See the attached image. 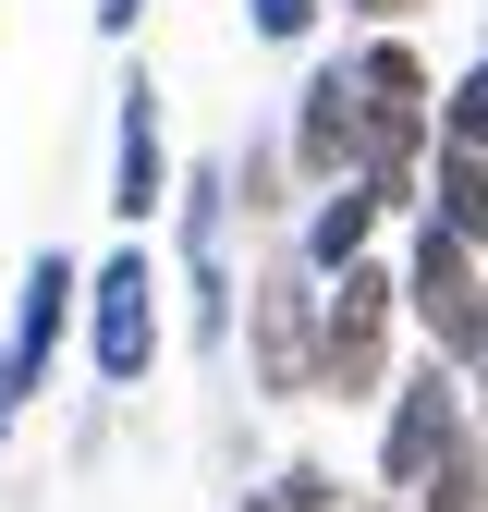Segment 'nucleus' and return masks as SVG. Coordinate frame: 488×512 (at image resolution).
<instances>
[{
	"label": "nucleus",
	"mask_w": 488,
	"mask_h": 512,
	"mask_svg": "<svg viewBox=\"0 0 488 512\" xmlns=\"http://www.w3.org/2000/svg\"><path fill=\"white\" fill-rule=\"evenodd\" d=\"M415 512H476V427L440 439V464L415 476Z\"/></svg>",
	"instance_id": "12"
},
{
	"label": "nucleus",
	"mask_w": 488,
	"mask_h": 512,
	"mask_svg": "<svg viewBox=\"0 0 488 512\" xmlns=\"http://www.w3.org/2000/svg\"><path fill=\"white\" fill-rule=\"evenodd\" d=\"M86 13H98V37H135V25H147V0H86Z\"/></svg>",
	"instance_id": "15"
},
{
	"label": "nucleus",
	"mask_w": 488,
	"mask_h": 512,
	"mask_svg": "<svg viewBox=\"0 0 488 512\" xmlns=\"http://www.w3.org/2000/svg\"><path fill=\"white\" fill-rule=\"evenodd\" d=\"M244 25H257V37H269V49H293V37H305V25H318V0H244Z\"/></svg>",
	"instance_id": "14"
},
{
	"label": "nucleus",
	"mask_w": 488,
	"mask_h": 512,
	"mask_svg": "<svg viewBox=\"0 0 488 512\" xmlns=\"http://www.w3.org/2000/svg\"><path fill=\"white\" fill-rule=\"evenodd\" d=\"M305 342H318V269H281L257 293V366H269V391H305Z\"/></svg>",
	"instance_id": "10"
},
{
	"label": "nucleus",
	"mask_w": 488,
	"mask_h": 512,
	"mask_svg": "<svg viewBox=\"0 0 488 512\" xmlns=\"http://www.w3.org/2000/svg\"><path fill=\"white\" fill-rule=\"evenodd\" d=\"M159 256L147 244H122V256H98V269H74V305H86V354H98V378H110V391H135V378L159 366V330H171V317H159Z\"/></svg>",
	"instance_id": "4"
},
{
	"label": "nucleus",
	"mask_w": 488,
	"mask_h": 512,
	"mask_svg": "<svg viewBox=\"0 0 488 512\" xmlns=\"http://www.w3.org/2000/svg\"><path fill=\"white\" fill-rule=\"evenodd\" d=\"M257 512H342V488H330V464H281L257 488Z\"/></svg>",
	"instance_id": "13"
},
{
	"label": "nucleus",
	"mask_w": 488,
	"mask_h": 512,
	"mask_svg": "<svg viewBox=\"0 0 488 512\" xmlns=\"http://www.w3.org/2000/svg\"><path fill=\"white\" fill-rule=\"evenodd\" d=\"M379 220H391V208L366 196L354 171H342V183H318V208H305V244H293V269H318V281H330L342 256H366V244H379Z\"/></svg>",
	"instance_id": "11"
},
{
	"label": "nucleus",
	"mask_w": 488,
	"mask_h": 512,
	"mask_svg": "<svg viewBox=\"0 0 488 512\" xmlns=\"http://www.w3.org/2000/svg\"><path fill=\"white\" fill-rule=\"evenodd\" d=\"M13 415H25V391H13V366H0V439H13Z\"/></svg>",
	"instance_id": "17"
},
{
	"label": "nucleus",
	"mask_w": 488,
	"mask_h": 512,
	"mask_svg": "<svg viewBox=\"0 0 488 512\" xmlns=\"http://www.w3.org/2000/svg\"><path fill=\"white\" fill-rule=\"evenodd\" d=\"M293 171L305 183H342L354 171V74H342V61H318V74L293 86Z\"/></svg>",
	"instance_id": "9"
},
{
	"label": "nucleus",
	"mask_w": 488,
	"mask_h": 512,
	"mask_svg": "<svg viewBox=\"0 0 488 512\" xmlns=\"http://www.w3.org/2000/svg\"><path fill=\"white\" fill-rule=\"evenodd\" d=\"M391 317H403L391 269H379V256H342V269L318 281V342H305V391L366 403V391L391 378Z\"/></svg>",
	"instance_id": "2"
},
{
	"label": "nucleus",
	"mask_w": 488,
	"mask_h": 512,
	"mask_svg": "<svg viewBox=\"0 0 488 512\" xmlns=\"http://www.w3.org/2000/svg\"><path fill=\"white\" fill-rule=\"evenodd\" d=\"M220 244H232V171H196V183H183V269H196V342H232V269H220Z\"/></svg>",
	"instance_id": "8"
},
{
	"label": "nucleus",
	"mask_w": 488,
	"mask_h": 512,
	"mask_svg": "<svg viewBox=\"0 0 488 512\" xmlns=\"http://www.w3.org/2000/svg\"><path fill=\"white\" fill-rule=\"evenodd\" d=\"M342 74H354V183H366L379 208H415V171H427V98H440V74H427L391 25L366 37Z\"/></svg>",
	"instance_id": "1"
},
{
	"label": "nucleus",
	"mask_w": 488,
	"mask_h": 512,
	"mask_svg": "<svg viewBox=\"0 0 488 512\" xmlns=\"http://www.w3.org/2000/svg\"><path fill=\"white\" fill-rule=\"evenodd\" d=\"M342 13H366V25H415L427 0H342Z\"/></svg>",
	"instance_id": "16"
},
{
	"label": "nucleus",
	"mask_w": 488,
	"mask_h": 512,
	"mask_svg": "<svg viewBox=\"0 0 488 512\" xmlns=\"http://www.w3.org/2000/svg\"><path fill=\"white\" fill-rule=\"evenodd\" d=\"M61 330H74V256H37V269H25V293H13V342H0V366H13V391L37 403L49 391V354H61Z\"/></svg>",
	"instance_id": "7"
},
{
	"label": "nucleus",
	"mask_w": 488,
	"mask_h": 512,
	"mask_svg": "<svg viewBox=\"0 0 488 512\" xmlns=\"http://www.w3.org/2000/svg\"><path fill=\"white\" fill-rule=\"evenodd\" d=\"M464 391H476V378H452V366H415L403 391H391V427H379V476H391L403 500H415V476H427V464H440V439H452V427H476V403H464Z\"/></svg>",
	"instance_id": "5"
},
{
	"label": "nucleus",
	"mask_w": 488,
	"mask_h": 512,
	"mask_svg": "<svg viewBox=\"0 0 488 512\" xmlns=\"http://www.w3.org/2000/svg\"><path fill=\"white\" fill-rule=\"evenodd\" d=\"M171 208V135H159V86L122 74V135H110V220L147 232Z\"/></svg>",
	"instance_id": "6"
},
{
	"label": "nucleus",
	"mask_w": 488,
	"mask_h": 512,
	"mask_svg": "<svg viewBox=\"0 0 488 512\" xmlns=\"http://www.w3.org/2000/svg\"><path fill=\"white\" fill-rule=\"evenodd\" d=\"M391 293L415 305V330L440 342V366H452V378H476V366H488V256H476L452 220H415V256L391 269Z\"/></svg>",
	"instance_id": "3"
}]
</instances>
